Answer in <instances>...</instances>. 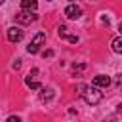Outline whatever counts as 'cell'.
<instances>
[{
    "label": "cell",
    "mask_w": 122,
    "mask_h": 122,
    "mask_svg": "<svg viewBox=\"0 0 122 122\" xmlns=\"http://www.w3.org/2000/svg\"><path fill=\"white\" fill-rule=\"evenodd\" d=\"M82 97H84V101H86L88 105H97V103L101 101L103 93L97 90V86H93V88H88V86H86V90L82 92Z\"/></svg>",
    "instance_id": "6da1fadb"
},
{
    "label": "cell",
    "mask_w": 122,
    "mask_h": 122,
    "mask_svg": "<svg viewBox=\"0 0 122 122\" xmlns=\"http://www.w3.org/2000/svg\"><path fill=\"white\" fill-rule=\"evenodd\" d=\"M44 42H46V32H38V34L30 40V44L27 46V51H29V53H36Z\"/></svg>",
    "instance_id": "7a4b0ae2"
},
{
    "label": "cell",
    "mask_w": 122,
    "mask_h": 122,
    "mask_svg": "<svg viewBox=\"0 0 122 122\" xmlns=\"http://www.w3.org/2000/svg\"><path fill=\"white\" fill-rule=\"evenodd\" d=\"M34 19H36V15H34V13H30V10H23V11H19V13L15 15V21H17V23H23V25L32 23Z\"/></svg>",
    "instance_id": "3957f363"
},
{
    "label": "cell",
    "mask_w": 122,
    "mask_h": 122,
    "mask_svg": "<svg viewBox=\"0 0 122 122\" xmlns=\"http://www.w3.org/2000/svg\"><path fill=\"white\" fill-rule=\"evenodd\" d=\"M65 15H67L69 19H78V17L82 15V10H80V6H76V4H69V6L65 8Z\"/></svg>",
    "instance_id": "277c9868"
},
{
    "label": "cell",
    "mask_w": 122,
    "mask_h": 122,
    "mask_svg": "<svg viewBox=\"0 0 122 122\" xmlns=\"http://www.w3.org/2000/svg\"><path fill=\"white\" fill-rule=\"evenodd\" d=\"M8 40L10 42H21L23 40V30L19 27H10L8 29Z\"/></svg>",
    "instance_id": "5b68a950"
},
{
    "label": "cell",
    "mask_w": 122,
    "mask_h": 122,
    "mask_svg": "<svg viewBox=\"0 0 122 122\" xmlns=\"http://www.w3.org/2000/svg\"><path fill=\"white\" fill-rule=\"evenodd\" d=\"M36 76H38V69H32V71L29 72V76L25 78L27 86H29V88H32V90H38V88H40V82L36 80Z\"/></svg>",
    "instance_id": "8992f818"
},
{
    "label": "cell",
    "mask_w": 122,
    "mask_h": 122,
    "mask_svg": "<svg viewBox=\"0 0 122 122\" xmlns=\"http://www.w3.org/2000/svg\"><path fill=\"white\" fill-rule=\"evenodd\" d=\"M109 84H111V78L105 76V74H97L93 78V86H97V88H107Z\"/></svg>",
    "instance_id": "52a82bcc"
},
{
    "label": "cell",
    "mask_w": 122,
    "mask_h": 122,
    "mask_svg": "<svg viewBox=\"0 0 122 122\" xmlns=\"http://www.w3.org/2000/svg\"><path fill=\"white\" fill-rule=\"evenodd\" d=\"M21 8H23V10L34 11V10L38 8V2H36V0H21Z\"/></svg>",
    "instance_id": "ba28073f"
},
{
    "label": "cell",
    "mask_w": 122,
    "mask_h": 122,
    "mask_svg": "<svg viewBox=\"0 0 122 122\" xmlns=\"http://www.w3.org/2000/svg\"><path fill=\"white\" fill-rule=\"evenodd\" d=\"M111 46H112V51H116V53H122V36L114 38V40L111 42Z\"/></svg>",
    "instance_id": "9c48e42d"
},
{
    "label": "cell",
    "mask_w": 122,
    "mask_h": 122,
    "mask_svg": "<svg viewBox=\"0 0 122 122\" xmlns=\"http://www.w3.org/2000/svg\"><path fill=\"white\" fill-rule=\"evenodd\" d=\"M51 95H53V90H50V88L46 90V88H44L42 93H40V99H42V101H48V99H51Z\"/></svg>",
    "instance_id": "30bf717a"
},
{
    "label": "cell",
    "mask_w": 122,
    "mask_h": 122,
    "mask_svg": "<svg viewBox=\"0 0 122 122\" xmlns=\"http://www.w3.org/2000/svg\"><path fill=\"white\" fill-rule=\"evenodd\" d=\"M42 55H44V57H51V55H53V51H51V50H48V51H44Z\"/></svg>",
    "instance_id": "8fae6325"
},
{
    "label": "cell",
    "mask_w": 122,
    "mask_h": 122,
    "mask_svg": "<svg viewBox=\"0 0 122 122\" xmlns=\"http://www.w3.org/2000/svg\"><path fill=\"white\" fill-rule=\"evenodd\" d=\"M21 67V59H15V63H13V69H19Z\"/></svg>",
    "instance_id": "7c38bea8"
},
{
    "label": "cell",
    "mask_w": 122,
    "mask_h": 122,
    "mask_svg": "<svg viewBox=\"0 0 122 122\" xmlns=\"http://www.w3.org/2000/svg\"><path fill=\"white\" fill-rule=\"evenodd\" d=\"M118 32H120V34H122V23H120V25H118Z\"/></svg>",
    "instance_id": "4fadbf2b"
},
{
    "label": "cell",
    "mask_w": 122,
    "mask_h": 122,
    "mask_svg": "<svg viewBox=\"0 0 122 122\" xmlns=\"http://www.w3.org/2000/svg\"><path fill=\"white\" fill-rule=\"evenodd\" d=\"M2 2H4V0H0V6H2Z\"/></svg>",
    "instance_id": "5bb4252c"
}]
</instances>
